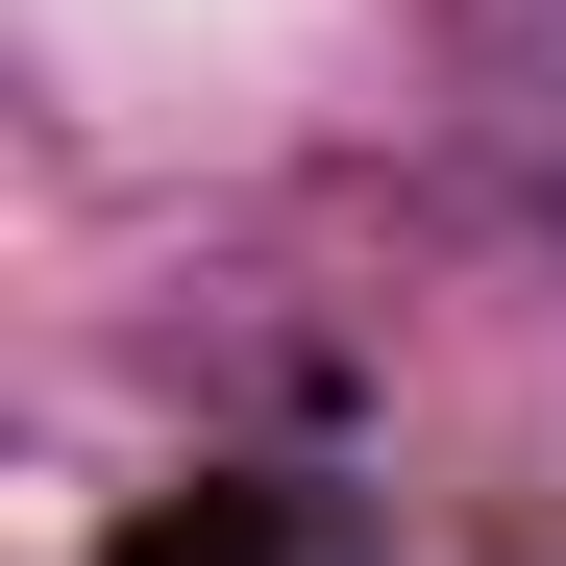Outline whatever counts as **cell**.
Instances as JSON below:
<instances>
[{
	"instance_id": "cell-1",
	"label": "cell",
	"mask_w": 566,
	"mask_h": 566,
	"mask_svg": "<svg viewBox=\"0 0 566 566\" xmlns=\"http://www.w3.org/2000/svg\"><path fill=\"white\" fill-rule=\"evenodd\" d=\"M124 566H296V493H198V517H124Z\"/></svg>"
}]
</instances>
